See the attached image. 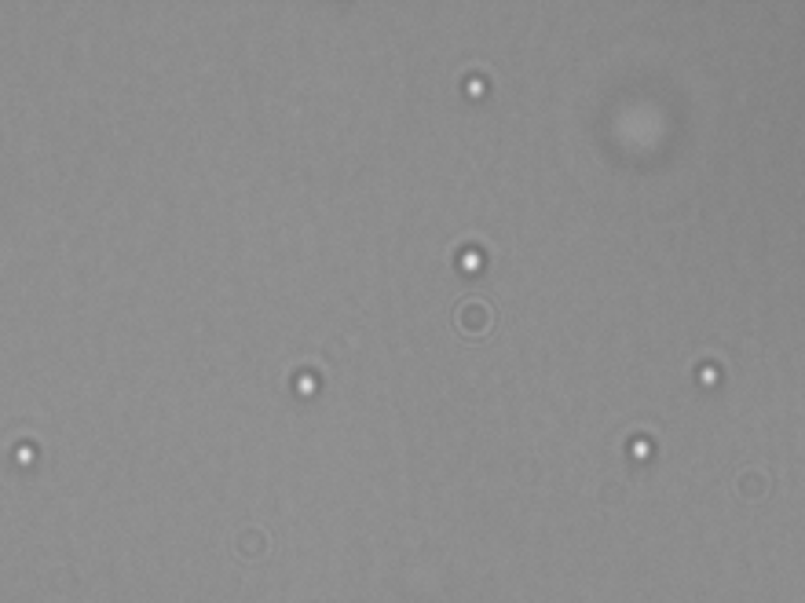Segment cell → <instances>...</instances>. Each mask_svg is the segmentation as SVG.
<instances>
[{
    "label": "cell",
    "mask_w": 805,
    "mask_h": 603,
    "mask_svg": "<svg viewBox=\"0 0 805 603\" xmlns=\"http://www.w3.org/2000/svg\"><path fill=\"white\" fill-rule=\"evenodd\" d=\"M454 329L465 337H484L494 329V308L480 296H469L454 308Z\"/></svg>",
    "instance_id": "obj_1"
}]
</instances>
